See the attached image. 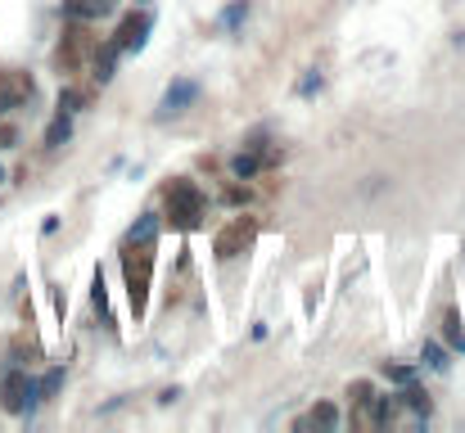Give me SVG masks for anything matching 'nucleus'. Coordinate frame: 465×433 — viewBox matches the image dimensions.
<instances>
[{"instance_id": "obj_25", "label": "nucleus", "mask_w": 465, "mask_h": 433, "mask_svg": "<svg viewBox=\"0 0 465 433\" xmlns=\"http://www.w3.org/2000/svg\"><path fill=\"white\" fill-rule=\"evenodd\" d=\"M222 199H226L231 208H240V203H249V185H231V190H226Z\"/></svg>"}, {"instance_id": "obj_10", "label": "nucleus", "mask_w": 465, "mask_h": 433, "mask_svg": "<svg viewBox=\"0 0 465 433\" xmlns=\"http://www.w3.org/2000/svg\"><path fill=\"white\" fill-rule=\"evenodd\" d=\"M118 0H64V19H82V23H96L105 14H114Z\"/></svg>"}, {"instance_id": "obj_24", "label": "nucleus", "mask_w": 465, "mask_h": 433, "mask_svg": "<svg viewBox=\"0 0 465 433\" xmlns=\"http://www.w3.org/2000/svg\"><path fill=\"white\" fill-rule=\"evenodd\" d=\"M384 379H393V383H411L415 370H411V365H397V361H384Z\"/></svg>"}, {"instance_id": "obj_13", "label": "nucleus", "mask_w": 465, "mask_h": 433, "mask_svg": "<svg viewBox=\"0 0 465 433\" xmlns=\"http://www.w3.org/2000/svg\"><path fill=\"white\" fill-rule=\"evenodd\" d=\"M231 172H235L240 181H253V176L262 172V154H253V149H244V154H235V163H231Z\"/></svg>"}, {"instance_id": "obj_20", "label": "nucleus", "mask_w": 465, "mask_h": 433, "mask_svg": "<svg viewBox=\"0 0 465 433\" xmlns=\"http://www.w3.org/2000/svg\"><path fill=\"white\" fill-rule=\"evenodd\" d=\"M59 388H64V370H50V374H46V379L37 383V392H41V401H50V397H55Z\"/></svg>"}, {"instance_id": "obj_4", "label": "nucleus", "mask_w": 465, "mask_h": 433, "mask_svg": "<svg viewBox=\"0 0 465 433\" xmlns=\"http://www.w3.org/2000/svg\"><path fill=\"white\" fill-rule=\"evenodd\" d=\"M96 46H100V37L91 32V23L68 19V28H64V37H59V50H55L59 73H78V68L91 59V50H96Z\"/></svg>"}, {"instance_id": "obj_2", "label": "nucleus", "mask_w": 465, "mask_h": 433, "mask_svg": "<svg viewBox=\"0 0 465 433\" xmlns=\"http://www.w3.org/2000/svg\"><path fill=\"white\" fill-rule=\"evenodd\" d=\"M123 275H127V302L141 316L150 302V280H154V244H127L123 248Z\"/></svg>"}, {"instance_id": "obj_26", "label": "nucleus", "mask_w": 465, "mask_h": 433, "mask_svg": "<svg viewBox=\"0 0 465 433\" xmlns=\"http://www.w3.org/2000/svg\"><path fill=\"white\" fill-rule=\"evenodd\" d=\"M312 91H321V73H316V68H312V73L298 82V95H312Z\"/></svg>"}, {"instance_id": "obj_11", "label": "nucleus", "mask_w": 465, "mask_h": 433, "mask_svg": "<svg viewBox=\"0 0 465 433\" xmlns=\"http://www.w3.org/2000/svg\"><path fill=\"white\" fill-rule=\"evenodd\" d=\"M68 136H73V113H55L41 140H46V149H59V145H68Z\"/></svg>"}, {"instance_id": "obj_3", "label": "nucleus", "mask_w": 465, "mask_h": 433, "mask_svg": "<svg viewBox=\"0 0 465 433\" xmlns=\"http://www.w3.org/2000/svg\"><path fill=\"white\" fill-rule=\"evenodd\" d=\"M37 401H41L37 379H32L23 365H10L5 374H0V410H10V415H32Z\"/></svg>"}, {"instance_id": "obj_9", "label": "nucleus", "mask_w": 465, "mask_h": 433, "mask_svg": "<svg viewBox=\"0 0 465 433\" xmlns=\"http://www.w3.org/2000/svg\"><path fill=\"white\" fill-rule=\"evenodd\" d=\"M118 55H123V50H118L114 41H100V46L91 50V77H96L100 86L114 82V73H118Z\"/></svg>"}, {"instance_id": "obj_5", "label": "nucleus", "mask_w": 465, "mask_h": 433, "mask_svg": "<svg viewBox=\"0 0 465 433\" xmlns=\"http://www.w3.org/2000/svg\"><path fill=\"white\" fill-rule=\"evenodd\" d=\"M253 239H258V221H253V217H231V221L217 230L213 253H217V262H231V257H240Z\"/></svg>"}, {"instance_id": "obj_12", "label": "nucleus", "mask_w": 465, "mask_h": 433, "mask_svg": "<svg viewBox=\"0 0 465 433\" xmlns=\"http://www.w3.org/2000/svg\"><path fill=\"white\" fill-rule=\"evenodd\" d=\"M159 226H163V217H159V212H145V217L127 230V244H154V239H159Z\"/></svg>"}, {"instance_id": "obj_6", "label": "nucleus", "mask_w": 465, "mask_h": 433, "mask_svg": "<svg viewBox=\"0 0 465 433\" xmlns=\"http://www.w3.org/2000/svg\"><path fill=\"white\" fill-rule=\"evenodd\" d=\"M32 95H37L32 73H23V68H0V113L32 104Z\"/></svg>"}, {"instance_id": "obj_15", "label": "nucleus", "mask_w": 465, "mask_h": 433, "mask_svg": "<svg viewBox=\"0 0 465 433\" xmlns=\"http://www.w3.org/2000/svg\"><path fill=\"white\" fill-rule=\"evenodd\" d=\"M402 406H411V410H420V415H429L433 410V401H429V392L424 388H415V383H402V397H397Z\"/></svg>"}, {"instance_id": "obj_16", "label": "nucleus", "mask_w": 465, "mask_h": 433, "mask_svg": "<svg viewBox=\"0 0 465 433\" xmlns=\"http://www.w3.org/2000/svg\"><path fill=\"white\" fill-rule=\"evenodd\" d=\"M397 406H402L397 397H370V419H375V424H388V419L397 415Z\"/></svg>"}, {"instance_id": "obj_7", "label": "nucleus", "mask_w": 465, "mask_h": 433, "mask_svg": "<svg viewBox=\"0 0 465 433\" xmlns=\"http://www.w3.org/2000/svg\"><path fill=\"white\" fill-rule=\"evenodd\" d=\"M150 28H154V14H150V10H132V14L118 23V32H114V46H118L123 55H136V50L150 41Z\"/></svg>"}, {"instance_id": "obj_22", "label": "nucleus", "mask_w": 465, "mask_h": 433, "mask_svg": "<svg viewBox=\"0 0 465 433\" xmlns=\"http://www.w3.org/2000/svg\"><path fill=\"white\" fill-rule=\"evenodd\" d=\"M244 19H249V0H235V5L222 14V28H240Z\"/></svg>"}, {"instance_id": "obj_8", "label": "nucleus", "mask_w": 465, "mask_h": 433, "mask_svg": "<svg viewBox=\"0 0 465 433\" xmlns=\"http://www.w3.org/2000/svg\"><path fill=\"white\" fill-rule=\"evenodd\" d=\"M199 100V82H190V77H177L168 91H163V100H159V122H168V118H181L190 104Z\"/></svg>"}, {"instance_id": "obj_19", "label": "nucleus", "mask_w": 465, "mask_h": 433, "mask_svg": "<svg viewBox=\"0 0 465 433\" xmlns=\"http://www.w3.org/2000/svg\"><path fill=\"white\" fill-rule=\"evenodd\" d=\"M420 356H424V365H429V370H447V352H442V343H433V338H429Z\"/></svg>"}, {"instance_id": "obj_18", "label": "nucleus", "mask_w": 465, "mask_h": 433, "mask_svg": "<svg viewBox=\"0 0 465 433\" xmlns=\"http://www.w3.org/2000/svg\"><path fill=\"white\" fill-rule=\"evenodd\" d=\"M307 419H312V424H316V428H334V424H339V410H334V406H330V401H316V406H312V415H307Z\"/></svg>"}, {"instance_id": "obj_14", "label": "nucleus", "mask_w": 465, "mask_h": 433, "mask_svg": "<svg viewBox=\"0 0 465 433\" xmlns=\"http://www.w3.org/2000/svg\"><path fill=\"white\" fill-rule=\"evenodd\" d=\"M442 343H447V347H456V352H465V329H460V311H447V316H442Z\"/></svg>"}, {"instance_id": "obj_21", "label": "nucleus", "mask_w": 465, "mask_h": 433, "mask_svg": "<svg viewBox=\"0 0 465 433\" xmlns=\"http://www.w3.org/2000/svg\"><path fill=\"white\" fill-rule=\"evenodd\" d=\"M348 397H352V406H370V397H375V388H370V379H352V388H348Z\"/></svg>"}, {"instance_id": "obj_17", "label": "nucleus", "mask_w": 465, "mask_h": 433, "mask_svg": "<svg viewBox=\"0 0 465 433\" xmlns=\"http://www.w3.org/2000/svg\"><path fill=\"white\" fill-rule=\"evenodd\" d=\"M87 91H78V86H64L59 91V113H78V109H87Z\"/></svg>"}, {"instance_id": "obj_23", "label": "nucleus", "mask_w": 465, "mask_h": 433, "mask_svg": "<svg viewBox=\"0 0 465 433\" xmlns=\"http://www.w3.org/2000/svg\"><path fill=\"white\" fill-rule=\"evenodd\" d=\"M91 302H96L100 316H109V289H105V275H96V284H91Z\"/></svg>"}, {"instance_id": "obj_1", "label": "nucleus", "mask_w": 465, "mask_h": 433, "mask_svg": "<svg viewBox=\"0 0 465 433\" xmlns=\"http://www.w3.org/2000/svg\"><path fill=\"white\" fill-rule=\"evenodd\" d=\"M163 203H168V221H172V230H195V226L204 221V208H208L204 190H199L190 176H177V181L163 190Z\"/></svg>"}, {"instance_id": "obj_28", "label": "nucleus", "mask_w": 465, "mask_h": 433, "mask_svg": "<svg viewBox=\"0 0 465 433\" xmlns=\"http://www.w3.org/2000/svg\"><path fill=\"white\" fill-rule=\"evenodd\" d=\"M0 181H5V172H0Z\"/></svg>"}, {"instance_id": "obj_27", "label": "nucleus", "mask_w": 465, "mask_h": 433, "mask_svg": "<svg viewBox=\"0 0 465 433\" xmlns=\"http://www.w3.org/2000/svg\"><path fill=\"white\" fill-rule=\"evenodd\" d=\"M19 145V131L14 127H0V149H14Z\"/></svg>"}]
</instances>
